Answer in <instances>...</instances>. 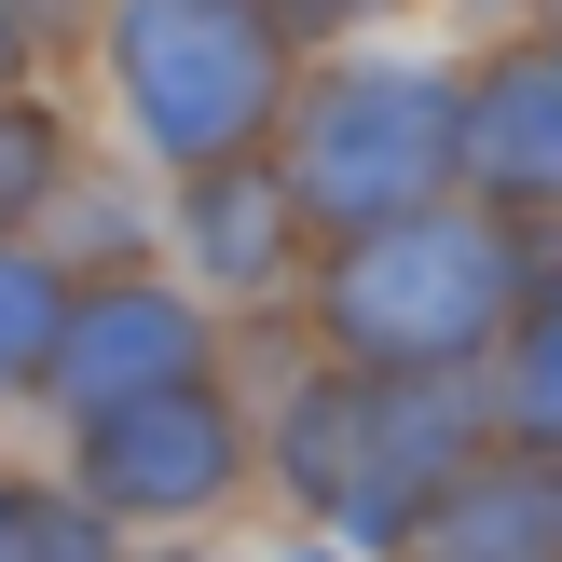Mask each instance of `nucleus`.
I'll list each match as a JSON object with an SVG mask.
<instances>
[{
  "label": "nucleus",
  "instance_id": "nucleus-1",
  "mask_svg": "<svg viewBox=\"0 0 562 562\" xmlns=\"http://www.w3.org/2000/svg\"><path fill=\"white\" fill-rule=\"evenodd\" d=\"M110 97H124V137L179 179L206 165H247L261 124L289 110V27L274 0H110L97 14Z\"/></svg>",
  "mask_w": 562,
  "mask_h": 562
},
{
  "label": "nucleus",
  "instance_id": "nucleus-2",
  "mask_svg": "<svg viewBox=\"0 0 562 562\" xmlns=\"http://www.w3.org/2000/svg\"><path fill=\"white\" fill-rule=\"evenodd\" d=\"M494 316H508V247L481 234V220H371V234H344V261H329V344L357 357V371L384 384H439L453 357L494 344Z\"/></svg>",
  "mask_w": 562,
  "mask_h": 562
},
{
  "label": "nucleus",
  "instance_id": "nucleus-3",
  "mask_svg": "<svg viewBox=\"0 0 562 562\" xmlns=\"http://www.w3.org/2000/svg\"><path fill=\"white\" fill-rule=\"evenodd\" d=\"M289 467L302 494H316L344 536H371V549H412V521L439 508V494L467 481V412L439 398V384H316V398H289Z\"/></svg>",
  "mask_w": 562,
  "mask_h": 562
},
{
  "label": "nucleus",
  "instance_id": "nucleus-4",
  "mask_svg": "<svg viewBox=\"0 0 562 562\" xmlns=\"http://www.w3.org/2000/svg\"><path fill=\"white\" fill-rule=\"evenodd\" d=\"M439 165H453V82L398 69V55H344V69L302 82V137H289L274 179H289L316 220L371 234V220H412V206H426Z\"/></svg>",
  "mask_w": 562,
  "mask_h": 562
},
{
  "label": "nucleus",
  "instance_id": "nucleus-5",
  "mask_svg": "<svg viewBox=\"0 0 562 562\" xmlns=\"http://www.w3.org/2000/svg\"><path fill=\"white\" fill-rule=\"evenodd\" d=\"M82 453H69V494L124 536V521H206L220 494H234V467H247V439H234V412L206 398V384H165V398H137V412H97V426H69Z\"/></svg>",
  "mask_w": 562,
  "mask_h": 562
},
{
  "label": "nucleus",
  "instance_id": "nucleus-6",
  "mask_svg": "<svg viewBox=\"0 0 562 562\" xmlns=\"http://www.w3.org/2000/svg\"><path fill=\"white\" fill-rule=\"evenodd\" d=\"M165 384H206V316H192L179 289H151V274L69 289V329H55L42 398L69 412V426H97V412H137V398H165Z\"/></svg>",
  "mask_w": 562,
  "mask_h": 562
},
{
  "label": "nucleus",
  "instance_id": "nucleus-7",
  "mask_svg": "<svg viewBox=\"0 0 562 562\" xmlns=\"http://www.w3.org/2000/svg\"><path fill=\"white\" fill-rule=\"evenodd\" d=\"M412 562H562V467L549 453H481L412 521Z\"/></svg>",
  "mask_w": 562,
  "mask_h": 562
},
{
  "label": "nucleus",
  "instance_id": "nucleus-8",
  "mask_svg": "<svg viewBox=\"0 0 562 562\" xmlns=\"http://www.w3.org/2000/svg\"><path fill=\"white\" fill-rule=\"evenodd\" d=\"M453 151L481 165L494 192L549 206V192H562V55H508V69L453 110Z\"/></svg>",
  "mask_w": 562,
  "mask_h": 562
},
{
  "label": "nucleus",
  "instance_id": "nucleus-9",
  "mask_svg": "<svg viewBox=\"0 0 562 562\" xmlns=\"http://www.w3.org/2000/svg\"><path fill=\"white\" fill-rule=\"evenodd\" d=\"M179 220H192V274H206V289H274V261H289V220H302V192L274 179V165H206Z\"/></svg>",
  "mask_w": 562,
  "mask_h": 562
},
{
  "label": "nucleus",
  "instance_id": "nucleus-10",
  "mask_svg": "<svg viewBox=\"0 0 562 562\" xmlns=\"http://www.w3.org/2000/svg\"><path fill=\"white\" fill-rule=\"evenodd\" d=\"M55 329H69V261L27 234H0V398L55 371Z\"/></svg>",
  "mask_w": 562,
  "mask_h": 562
},
{
  "label": "nucleus",
  "instance_id": "nucleus-11",
  "mask_svg": "<svg viewBox=\"0 0 562 562\" xmlns=\"http://www.w3.org/2000/svg\"><path fill=\"white\" fill-rule=\"evenodd\" d=\"M0 562H124L69 481H0Z\"/></svg>",
  "mask_w": 562,
  "mask_h": 562
},
{
  "label": "nucleus",
  "instance_id": "nucleus-12",
  "mask_svg": "<svg viewBox=\"0 0 562 562\" xmlns=\"http://www.w3.org/2000/svg\"><path fill=\"white\" fill-rule=\"evenodd\" d=\"M55 192H69V124L14 82V97H0V234H27Z\"/></svg>",
  "mask_w": 562,
  "mask_h": 562
},
{
  "label": "nucleus",
  "instance_id": "nucleus-13",
  "mask_svg": "<svg viewBox=\"0 0 562 562\" xmlns=\"http://www.w3.org/2000/svg\"><path fill=\"white\" fill-rule=\"evenodd\" d=\"M521 426L562 439V302H536V316H521Z\"/></svg>",
  "mask_w": 562,
  "mask_h": 562
},
{
  "label": "nucleus",
  "instance_id": "nucleus-14",
  "mask_svg": "<svg viewBox=\"0 0 562 562\" xmlns=\"http://www.w3.org/2000/svg\"><path fill=\"white\" fill-rule=\"evenodd\" d=\"M0 14H14V42H69V27L110 14V0H0Z\"/></svg>",
  "mask_w": 562,
  "mask_h": 562
},
{
  "label": "nucleus",
  "instance_id": "nucleus-15",
  "mask_svg": "<svg viewBox=\"0 0 562 562\" xmlns=\"http://www.w3.org/2000/svg\"><path fill=\"white\" fill-rule=\"evenodd\" d=\"M274 14H302V27H344V14H371V0H274Z\"/></svg>",
  "mask_w": 562,
  "mask_h": 562
},
{
  "label": "nucleus",
  "instance_id": "nucleus-16",
  "mask_svg": "<svg viewBox=\"0 0 562 562\" xmlns=\"http://www.w3.org/2000/svg\"><path fill=\"white\" fill-rule=\"evenodd\" d=\"M14 82H27V42H14V14H0V97H14Z\"/></svg>",
  "mask_w": 562,
  "mask_h": 562
},
{
  "label": "nucleus",
  "instance_id": "nucleus-17",
  "mask_svg": "<svg viewBox=\"0 0 562 562\" xmlns=\"http://www.w3.org/2000/svg\"><path fill=\"white\" fill-rule=\"evenodd\" d=\"M289 562H344V549H289Z\"/></svg>",
  "mask_w": 562,
  "mask_h": 562
},
{
  "label": "nucleus",
  "instance_id": "nucleus-18",
  "mask_svg": "<svg viewBox=\"0 0 562 562\" xmlns=\"http://www.w3.org/2000/svg\"><path fill=\"white\" fill-rule=\"evenodd\" d=\"M151 562H192V549H151Z\"/></svg>",
  "mask_w": 562,
  "mask_h": 562
}]
</instances>
